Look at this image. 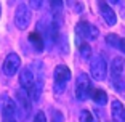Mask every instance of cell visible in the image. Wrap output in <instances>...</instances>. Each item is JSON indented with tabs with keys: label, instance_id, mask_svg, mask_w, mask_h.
I'll use <instances>...</instances> for the list:
<instances>
[{
	"label": "cell",
	"instance_id": "9a60e30c",
	"mask_svg": "<svg viewBox=\"0 0 125 122\" xmlns=\"http://www.w3.org/2000/svg\"><path fill=\"white\" fill-rule=\"evenodd\" d=\"M120 40H122V39L119 37L117 34H107V35H106V42L111 45V47H114V48H119Z\"/></svg>",
	"mask_w": 125,
	"mask_h": 122
},
{
	"label": "cell",
	"instance_id": "ba28073f",
	"mask_svg": "<svg viewBox=\"0 0 125 122\" xmlns=\"http://www.w3.org/2000/svg\"><path fill=\"white\" fill-rule=\"evenodd\" d=\"M19 64H21V58H19L18 53H10V55L5 58L3 61V72L5 76L11 77V76H15L19 69Z\"/></svg>",
	"mask_w": 125,
	"mask_h": 122
},
{
	"label": "cell",
	"instance_id": "ac0fdd59",
	"mask_svg": "<svg viewBox=\"0 0 125 122\" xmlns=\"http://www.w3.org/2000/svg\"><path fill=\"white\" fill-rule=\"evenodd\" d=\"M50 7H52L55 11L61 10L62 8V0H50Z\"/></svg>",
	"mask_w": 125,
	"mask_h": 122
},
{
	"label": "cell",
	"instance_id": "30bf717a",
	"mask_svg": "<svg viewBox=\"0 0 125 122\" xmlns=\"http://www.w3.org/2000/svg\"><path fill=\"white\" fill-rule=\"evenodd\" d=\"M124 66H125V61L122 56H115L112 61H111V77H112V80H119L122 76V72H124Z\"/></svg>",
	"mask_w": 125,
	"mask_h": 122
},
{
	"label": "cell",
	"instance_id": "cb8c5ba5",
	"mask_svg": "<svg viewBox=\"0 0 125 122\" xmlns=\"http://www.w3.org/2000/svg\"><path fill=\"white\" fill-rule=\"evenodd\" d=\"M101 2H104V0H101Z\"/></svg>",
	"mask_w": 125,
	"mask_h": 122
},
{
	"label": "cell",
	"instance_id": "4fadbf2b",
	"mask_svg": "<svg viewBox=\"0 0 125 122\" xmlns=\"http://www.w3.org/2000/svg\"><path fill=\"white\" fill-rule=\"evenodd\" d=\"M90 96H92V100L98 104H106L107 103V95L104 90H99V89H92L90 90Z\"/></svg>",
	"mask_w": 125,
	"mask_h": 122
},
{
	"label": "cell",
	"instance_id": "6da1fadb",
	"mask_svg": "<svg viewBox=\"0 0 125 122\" xmlns=\"http://www.w3.org/2000/svg\"><path fill=\"white\" fill-rule=\"evenodd\" d=\"M53 77H55V87H53V92L55 95H62L64 90H66V84L71 79V71L67 66L64 64H59L55 67V72H53Z\"/></svg>",
	"mask_w": 125,
	"mask_h": 122
},
{
	"label": "cell",
	"instance_id": "603a6c76",
	"mask_svg": "<svg viewBox=\"0 0 125 122\" xmlns=\"http://www.w3.org/2000/svg\"><path fill=\"white\" fill-rule=\"evenodd\" d=\"M109 2H111V3H114V5H115V3L119 2V0H109Z\"/></svg>",
	"mask_w": 125,
	"mask_h": 122
},
{
	"label": "cell",
	"instance_id": "ffe728a7",
	"mask_svg": "<svg viewBox=\"0 0 125 122\" xmlns=\"http://www.w3.org/2000/svg\"><path fill=\"white\" fill-rule=\"evenodd\" d=\"M34 122H47V117H45V112L43 111H39L34 117Z\"/></svg>",
	"mask_w": 125,
	"mask_h": 122
},
{
	"label": "cell",
	"instance_id": "8992f818",
	"mask_svg": "<svg viewBox=\"0 0 125 122\" xmlns=\"http://www.w3.org/2000/svg\"><path fill=\"white\" fill-rule=\"evenodd\" d=\"M2 121L18 122L16 121V104L13 100L8 98V95H3V100H2Z\"/></svg>",
	"mask_w": 125,
	"mask_h": 122
},
{
	"label": "cell",
	"instance_id": "52a82bcc",
	"mask_svg": "<svg viewBox=\"0 0 125 122\" xmlns=\"http://www.w3.org/2000/svg\"><path fill=\"white\" fill-rule=\"evenodd\" d=\"M75 32H77V35H80V37H83V39H87V40H95V39H98V35H99V31L96 29L93 24H90V22H87V21H80L75 26Z\"/></svg>",
	"mask_w": 125,
	"mask_h": 122
},
{
	"label": "cell",
	"instance_id": "e0dca14e",
	"mask_svg": "<svg viewBox=\"0 0 125 122\" xmlns=\"http://www.w3.org/2000/svg\"><path fill=\"white\" fill-rule=\"evenodd\" d=\"M80 121H82V122H96L95 117H93V114H92L90 111H87V109H85V111H82Z\"/></svg>",
	"mask_w": 125,
	"mask_h": 122
},
{
	"label": "cell",
	"instance_id": "7a4b0ae2",
	"mask_svg": "<svg viewBox=\"0 0 125 122\" xmlns=\"http://www.w3.org/2000/svg\"><path fill=\"white\" fill-rule=\"evenodd\" d=\"M92 85H90V79L85 72H80L75 79V98L79 101H85L90 95Z\"/></svg>",
	"mask_w": 125,
	"mask_h": 122
},
{
	"label": "cell",
	"instance_id": "277c9868",
	"mask_svg": "<svg viewBox=\"0 0 125 122\" xmlns=\"http://www.w3.org/2000/svg\"><path fill=\"white\" fill-rule=\"evenodd\" d=\"M31 10L26 3H19L16 7V11H15V24L18 29H26L27 26L31 24Z\"/></svg>",
	"mask_w": 125,
	"mask_h": 122
},
{
	"label": "cell",
	"instance_id": "7c38bea8",
	"mask_svg": "<svg viewBox=\"0 0 125 122\" xmlns=\"http://www.w3.org/2000/svg\"><path fill=\"white\" fill-rule=\"evenodd\" d=\"M19 85H21L22 89L26 90V92H29L31 89H32L34 85V74L31 69H22L21 72H19Z\"/></svg>",
	"mask_w": 125,
	"mask_h": 122
},
{
	"label": "cell",
	"instance_id": "5b68a950",
	"mask_svg": "<svg viewBox=\"0 0 125 122\" xmlns=\"http://www.w3.org/2000/svg\"><path fill=\"white\" fill-rule=\"evenodd\" d=\"M106 71H107V66H106L104 58L101 55L95 56L92 59V64H90V76H92V79H95V80H104L106 79Z\"/></svg>",
	"mask_w": 125,
	"mask_h": 122
},
{
	"label": "cell",
	"instance_id": "3957f363",
	"mask_svg": "<svg viewBox=\"0 0 125 122\" xmlns=\"http://www.w3.org/2000/svg\"><path fill=\"white\" fill-rule=\"evenodd\" d=\"M15 104H16V112H19V119L26 121L31 112V101H29V96H27L24 89L16 92V103Z\"/></svg>",
	"mask_w": 125,
	"mask_h": 122
},
{
	"label": "cell",
	"instance_id": "8fae6325",
	"mask_svg": "<svg viewBox=\"0 0 125 122\" xmlns=\"http://www.w3.org/2000/svg\"><path fill=\"white\" fill-rule=\"evenodd\" d=\"M111 116L114 122H125V109L119 100H114L111 103Z\"/></svg>",
	"mask_w": 125,
	"mask_h": 122
},
{
	"label": "cell",
	"instance_id": "7402d4cb",
	"mask_svg": "<svg viewBox=\"0 0 125 122\" xmlns=\"http://www.w3.org/2000/svg\"><path fill=\"white\" fill-rule=\"evenodd\" d=\"M119 50H122V52L125 53V39H122V40H120V45H119Z\"/></svg>",
	"mask_w": 125,
	"mask_h": 122
},
{
	"label": "cell",
	"instance_id": "d6986e66",
	"mask_svg": "<svg viewBox=\"0 0 125 122\" xmlns=\"http://www.w3.org/2000/svg\"><path fill=\"white\" fill-rule=\"evenodd\" d=\"M42 3H43V0H29V7L32 10H39L42 7Z\"/></svg>",
	"mask_w": 125,
	"mask_h": 122
},
{
	"label": "cell",
	"instance_id": "44dd1931",
	"mask_svg": "<svg viewBox=\"0 0 125 122\" xmlns=\"http://www.w3.org/2000/svg\"><path fill=\"white\" fill-rule=\"evenodd\" d=\"M52 122H62V117H61V114H59V111L53 112V121Z\"/></svg>",
	"mask_w": 125,
	"mask_h": 122
},
{
	"label": "cell",
	"instance_id": "2e32d148",
	"mask_svg": "<svg viewBox=\"0 0 125 122\" xmlns=\"http://www.w3.org/2000/svg\"><path fill=\"white\" fill-rule=\"evenodd\" d=\"M79 50H80V55H82V58H83V59L88 61V59L92 58V47H90L88 44H82Z\"/></svg>",
	"mask_w": 125,
	"mask_h": 122
},
{
	"label": "cell",
	"instance_id": "9c48e42d",
	"mask_svg": "<svg viewBox=\"0 0 125 122\" xmlns=\"http://www.w3.org/2000/svg\"><path fill=\"white\" fill-rule=\"evenodd\" d=\"M99 13H101V16H103L104 22H106L107 26H114V24H117V16H115L114 10H112L107 3L99 2Z\"/></svg>",
	"mask_w": 125,
	"mask_h": 122
},
{
	"label": "cell",
	"instance_id": "5bb4252c",
	"mask_svg": "<svg viewBox=\"0 0 125 122\" xmlns=\"http://www.w3.org/2000/svg\"><path fill=\"white\" fill-rule=\"evenodd\" d=\"M29 40H31V44L34 45V48H35L37 52H42V50H43V39H42V35L39 32H32L29 35Z\"/></svg>",
	"mask_w": 125,
	"mask_h": 122
}]
</instances>
